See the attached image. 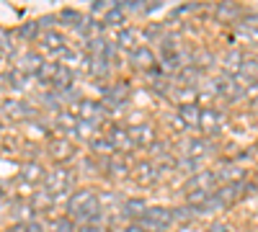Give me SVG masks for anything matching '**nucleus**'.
Instances as JSON below:
<instances>
[{"mask_svg":"<svg viewBox=\"0 0 258 232\" xmlns=\"http://www.w3.org/2000/svg\"><path fill=\"white\" fill-rule=\"evenodd\" d=\"M109 142H111L114 150H129V147H132V139H129V132L124 129V126H111Z\"/></svg>","mask_w":258,"mask_h":232,"instance_id":"obj_17","label":"nucleus"},{"mask_svg":"<svg viewBox=\"0 0 258 232\" xmlns=\"http://www.w3.org/2000/svg\"><path fill=\"white\" fill-rule=\"evenodd\" d=\"M255 111H258V101H255Z\"/></svg>","mask_w":258,"mask_h":232,"instance_id":"obj_36","label":"nucleus"},{"mask_svg":"<svg viewBox=\"0 0 258 232\" xmlns=\"http://www.w3.org/2000/svg\"><path fill=\"white\" fill-rule=\"evenodd\" d=\"M78 232H98V224L85 222V224H80V227H78Z\"/></svg>","mask_w":258,"mask_h":232,"instance_id":"obj_32","label":"nucleus"},{"mask_svg":"<svg viewBox=\"0 0 258 232\" xmlns=\"http://www.w3.org/2000/svg\"><path fill=\"white\" fill-rule=\"evenodd\" d=\"M121 232H145V227L142 224H126Z\"/></svg>","mask_w":258,"mask_h":232,"instance_id":"obj_33","label":"nucleus"},{"mask_svg":"<svg viewBox=\"0 0 258 232\" xmlns=\"http://www.w3.org/2000/svg\"><path fill=\"white\" fill-rule=\"evenodd\" d=\"M109 176H114V178H121V176H126V163H121V160H114V163H111V171H109Z\"/></svg>","mask_w":258,"mask_h":232,"instance_id":"obj_29","label":"nucleus"},{"mask_svg":"<svg viewBox=\"0 0 258 232\" xmlns=\"http://www.w3.org/2000/svg\"><path fill=\"white\" fill-rule=\"evenodd\" d=\"M158 178V168L153 163H140L137 165V181L140 183H153Z\"/></svg>","mask_w":258,"mask_h":232,"instance_id":"obj_24","label":"nucleus"},{"mask_svg":"<svg viewBox=\"0 0 258 232\" xmlns=\"http://www.w3.org/2000/svg\"><path fill=\"white\" fill-rule=\"evenodd\" d=\"M39 41V47H41V52H47V54H59L64 47V39H62V34L59 31H54V29H47V31H41V36L36 39Z\"/></svg>","mask_w":258,"mask_h":232,"instance_id":"obj_7","label":"nucleus"},{"mask_svg":"<svg viewBox=\"0 0 258 232\" xmlns=\"http://www.w3.org/2000/svg\"><path fill=\"white\" fill-rule=\"evenodd\" d=\"M116 47H119V49H126L129 54H132L135 49H140V47H142V44H140V31H137V29H129V26L119 29Z\"/></svg>","mask_w":258,"mask_h":232,"instance_id":"obj_13","label":"nucleus"},{"mask_svg":"<svg viewBox=\"0 0 258 232\" xmlns=\"http://www.w3.org/2000/svg\"><path fill=\"white\" fill-rule=\"evenodd\" d=\"M186 191H214L217 188V171H199L186 181Z\"/></svg>","mask_w":258,"mask_h":232,"instance_id":"obj_4","label":"nucleus"},{"mask_svg":"<svg viewBox=\"0 0 258 232\" xmlns=\"http://www.w3.org/2000/svg\"><path fill=\"white\" fill-rule=\"evenodd\" d=\"M129 59H132V65H135V67H142V70H147V67H153V65H155V54L150 52L147 47L135 49L132 54H129Z\"/></svg>","mask_w":258,"mask_h":232,"instance_id":"obj_18","label":"nucleus"},{"mask_svg":"<svg viewBox=\"0 0 258 232\" xmlns=\"http://www.w3.org/2000/svg\"><path fill=\"white\" fill-rule=\"evenodd\" d=\"M212 232H232V227H227V224H214Z\"/></svg>","mask_w":258,"mask_h":232,"instance_id":"obj_34","label":"nucleus"},{"mask_svg":"<svg viewBox=\"0 0 258 232\" xmlns=\"http://www.w3.org/2000/svg\"><path fill=\"white\" fill-rule=\"evenodd\" d=\"M238 13H240V8H238V6H227V3H220V6H217V16H220V18L232 21Z\"/></svg>","mask_w":258,"mask_h":232,"instance_id":"obj_26","label":"nucleus"},{"mask_svg":"<svg viewBox=\"0 0 258 232\" xmlns=\"http://www.w3.org/2000/svg\"><path fill=\"white\" fill-rule=\"evenodd\" d=\"M18 36L21 39H26V41H34L41 36V26H39V21H29V24H24L18 29Z\"/></svg>","mask_w":258,"mask_h":232,"instance_id":"obj_25","label":"nucleus"},{"mask_svg":"<svg viewBox=\"0 0 258 232\" xmlns=\"http://www.w3.org/2000/svg\"><path fill=\"white\" fill-rule=\"evenodd\" d=\"M235 36H238L243 44H258V18L250 16V18L240 21V24L235 26Z\"/></svg>","mask_w":258,"mask_h":232,"instance_id":"obj_9","label":"nucleus"},{"mask_svg":"<svg viewBox=\"0 0 258 232\" xmlns=\"http://www.w3.org/2000/svg\"><path fill=\"white\" fill-rule=\"evenodd\" d=\"M91 144H93V150H96V152H106V155H109V152H114V147H111L109 137H96Z\"/></svg>","mask_w":258,"mask_h":232,"instance_id":"obj_27","label":"nucleus"},{"mask_svg":"<svg viewBox=\"0 0 258 232\" xmlns=\"http://www.w3.org/2000/svg\"><path fill=\"white\" fill-rule=\"evenodd\" d=\"M145 209H147V204L142 199H126V201H121V214L126 219H142Z\"/></svg>","mask_w":258,"mask_h":232,"instance_id":"obj_16","label":"nucleus"},{"mask_svg":"<svg viewBox=\"0 0 258 232\" xmlns=\"http://www.w3.org/2000/svg\"><path fill=\"white\" fill-rule=\"evenodd\" d=\"M209 155V142L204 137H191L183 142V160H204Z\"/></svg>","mask_w":258,"mask_h":232,"instance_id":"obj_8","label":"nucleus"},{"mask_svg":"<svg viewBox=\"0 0 258 232\" xmlns=\"http://www.w3.org/2000/svg\"><path fill=\"white\" fill-rule=\"evenodd\" d=\"M126 98H129L126 83H116V86H109V88L103 91V103H106V106L119 109V106H124V103H126Z\"/></svg>","mask_w":258,"mask_h":232,"instance_id":"obj_10","label":"nucleus"},{"mask_svg":"<svg viewBox=\"0 0 258 232\" xmlns=\"http://www.w3.org/2000/svg\"><path fill=\"white\" fill-rule=\"evenodd\" d=\"M103 26H116V29L124 26V11L119 8V3H114L109 11L103 13Z\"/></svg>","mask_w":258,"mask_h":232,"instance_id":"obj_22","label":"nucleus"},{"mask_svg":"<svg viewBox=\"0 0 258 232\" xmlns=\"http://www.w3.org/2000/svg\"><path fill=\"white\" fill-rule=\"evenodd\" d=\"M68 214L80 219L83 224L85 222H93L98 224L101 222V199L93 194V191H75L68 201Z\"/></svg>","mask_w":258,"mask_h":232,"instance_id":"obj_1","label":"nucleus"},{"mask_svg":"<svg viewBox=\"0 0 258 232\" xmlns=\"http://www.w3.org/2000/svg\"><path fill=\"white\" fill-rule=\"evenodd\" d=\"M170 222H173V209H168V206H147L142 219H140V224L145 229H153V232L168 229Z\"/></svg>","mask_w":258,"mask_h":232,"instance_id":"obj_2","label":"nucleus"},{"mask_svg":"<svg viewBox=\"0 0 258 232\" xmlns=\"http://www.w3.org/2000/svg\"><path fill=\"white\" fill-rule=\"evenodd\" d=\"M70 229H73L70 219H57L54 222V232H70Z\"/></svg>","mask_w":258,"mask_h":232,"instance_id":"obj_30","label":"nucleus"},{"mask_svg":"<svg viewBox=\"0 0 258 232\" xmlns=\"http://www.w3.org/2000/svg\"><path fill=\"white\" fill-rule=\"evenodd\" d=\"M0 196H3V186H0Z\"/></svg>","mask_w":258,"mask_h":232,"instance_id":"obj_35","label":"nucleus"},{"mask_svg":"<svg viewBox=\"0 0 258 232\" xmlns=\"http://www.w3.org/2000/svg\"><path fill=\"white\" fill-rule=\"evenodd\" d=\"M52 155H54L57 160H68V158L75 155V147H73L68 139H57V142H52Z\"/></svg>","mask_w":258,"mask_h":232,"instance_id":"obj_23","label":"nucleus"},{"mask_svg":"<svg viewBox=\"0 0 258 232\" xmlns=\"http://www.w3.org/2000/svg\"><path fill=\"white\" fill-rule=\"evenodd\" d=\"M24 232H44V227H41L39 222H26L24 224Z\"/></svg>","mask_w":258,"mask_h":232,"instance_id":"obj_31","label":"nucleus"},{"mask_svg":"<svg viewBox=\"0 0 258 232\" xmlns=\"http://www.w3.org/2000/svg\"><path fill=\"white\" fill-rule=\"evenodd\" d=\"M3 114L11 116L13 121H24V119H31L34 116V109L24 101H6L3 103Z\"/></svg>","mask_w":258,"mask_h":232,"instance_id":"obj_12","label":"nucleus"},{"mask_svg":"<svg viewBox=\"0 0 258 232\" xmlns=\"http://www.w3.org/2000/svg\"><path fill=\"white\" fill-rule=\"evenodd\" d=\"M70 183H73V176H70V171H68V168H62V165H57V168H52V171L44 176V191L54 196V194L68 191V188H70Z\"/></svg>","mask_w":258,"mask_h":232,"instance_id":"obj_3","label":"nucleus"},{"mask_svg":"<svg viewBox=\"0 0 258 232\" xmlns=\"http://www.w3.org/2000/svg\"><path fill=\"white\" fill-rule=\"evenodd\" d=\"M49 86H54L59 93H62V91H70V88H73V70L62 67V65H54V72H52Z\"/></svg>","mask_w":258,"mask_h":232,"instance_id":"obj_15","label":"nucleus"},{"mask_svg":"<svg viewBox=\"0 0 258 232\" xmlns=\"http://www.w3.org/2000/svg\"><path fill=\"white\" fill-rule=\"evenodd\" d=\"M57 65L68 67V70H75V67H80V65H83V57H80V52H78V49L64 47V49L59 52V62H57Z\"/></svg>","mask_w":258,"mask_h":232,"instance_id":"obj_19","label":"nucleus"},{"mask_svg":"<svg viewBox=\"0 0 258 232\" xmlns=\"http://www.w3.org/2000/svg\"><path fill=\"white\" fill-rule=\"evenodd\" d=\"M129 139H132V147H150L155 144V129L150 124H135V126H126Z\"/></svg>","mask_w":258,"mask_h":232,"instance_id":"obj_6","label":"nucleus"},{"mask_svg":"<svg viewBox=\"0 0 258 232\" xmlns=\"http://www.w3.org/2000/svg\"><path fill=\"white\" fill-rule=\"evenodd\" d=\"M59 21H62V24H68V26H78L80 24V13L78 11H62Z\"/></svg>","mask_w":258,"mask_h":232,"instance_id":"obj_28","label":"nucleus"},{"mask_svg":"<svg viewBox=\"0 0 258 232\" xmlns=\"http://www.w3.org/2000/svg\"><path fill=\"white\" fill-rule=\"evenodd\" d=\"M199 129L204 134H220L225 129V116L217 109H202V114H199Z\"/></svg>","mask_w":258,"mask_h":232,"instance_id":"obj_5","label":"nucleus"},{"mask_svg":"<svg viewBox=\"0 0 258 232\" xmlns=\"http://www.w3.org/2000/svg\"><path fill=\"white\" fill-rule=\"evenodd\" d=\"M199 114H202V109L197 103H181L178 106V121L183 124V129H199Z\"/></svg>","mask_w":258,"mask_h":232,"instance_id":"obj_11","label":"nucleus"},{"mask_svg":"<svg viewBox=\"0 0 258 232\" xmlns=\"http://www.w3.org/2000/svg\"><path fill=\"white\" fill-rule=\"evenodd\" d=\"M44 171H41V165L36 163H26V165H21V181H26V183H41L44 181Z\"/></svg>","mask_w":258,"mask_h":232,"instance_id":"obj_20","label":"nucleus"},{"mask_svg":"<svg viewBox=\"0 0 258 232\" xmlns=\"http://www.w3.org/2000/svg\"><path fill=\"white\" fill-rule=\"evenodd\" d=\"M41 65H44V62H41V57L39 54H34V52H29V54H24L18 59V72H39L41 70Z\"/></svg>","mask_w":258,"mask_h":232,"instance_id":"obj_21","label":"nucleus"},{"mask_svg":"<svg viewBox=\"0 0 258 232\" xmlns=\"http://www.w3.org/2000/svg\"><path fill=\"white\" fill-rule=\"evenodd\" d=\"M243 62H245V54L240 52V49H230L225 57H222V67H225V72L227 75H240V70H243Z\"/></svg>","mask_w":258,"mask_h":232,"instance_id":"obj_14","label":"nucleus"}]
</instances>
